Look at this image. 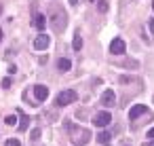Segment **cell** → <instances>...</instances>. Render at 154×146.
<instances>
[{
    "label": "cell",
    "mask_w": 154,
    "mask_h": 146,
    "mask_svg": "<svg viewBox=\"0 0 154 146\" xmlns=\"http://www.w3.org/2000/svg\"><path fill=\"white\" fill-rule=\"evenodd\" d=\"M49 21H51V28H53L55 32H63L66 26H68V15H66L63 9H61V11H59V9H53Z\"/></svg>",
    "instance_id": "obj_1"
},
{
    "label": "cell",
    "mask_w": 154,
    "mask_h": 146,
    "mask_svg": "<svg viewBox=\"0 0 154 146\" xmlns=\"http://www.w3.org/2000/svg\"><path fill=\"white\" fill-rule=\"evenodd\" d=\"M70 140H72L74 146H85V144H89V140H91V131H89V129H82V127H74V129L70 131Z\"/></svg>",
    "instance_id": "obj_2"
},
{
    "label": "cell",
    "mask_w": 154,
    "mask_h": 146,
    "mask_svg": "<svg viewBox=\"0 0 154 146\" xmlns=\"http://www.w3.org/2000/svg\"><path fill=\"white\" fill-rule=\"evenodd\" d=\"M76 100H78V93L74 89H66V91H61L57 95V106H68V104H72Z\"/></svg>",
    "instance_id": "obj_3"
},
{
    "label": "cell",
    "mask_w": 154,
    "mask_h": 146,
    "mask_svg": "<svg viewBox=\"0 0 154 146\" xmlns=\"http://www.w3.org/2000/svg\"><path fill=\"white\" fill-rule=\"evenodd\" d=\"M49 45H51V36H49V34H45V32H42V34H38V36L34 38V49H36V51H45Z\"/></svg>",
    "instance_id": "obj_4"
},
{
    "label": "cell",
    "mask_w": 154,
    "mask_h": 146,
    "mask_svg": "<svg viewBox=\"0 0 154 146\" xmlns=\"http://www.w3.org/2000/svg\"><path fill=\"white\" fill-rule=\"evenodd\" d=\"M110 121H112V112H97L93 116V125L95 127H106Z\"/></svg>",
    "instance_id": "obj_5"
},
{
    "label": "cell",
    "mask_w": 154,
    "mask_h": 146,
    "mask_svg": "<svg viewBox=\"0 0 154 146\" xmlns=\"http://www.w3.org/2000/svg\"><path fill=\"white\" fill-rule=\"evenodd\" d=\"M110 53H112V55H122V53H125V40H122V38H112V43H110Z\"/></svg>",
    "instance_id": "obj_6"
},
{
    "label": "cell",
    "mask_w": 154,
    "mask_h": 146,
    "mask_svg": "<svg viewBox=\"0 0 154 146\" xmlns=\"http://www.w3.org/2000/svg\"><path fill=\"white\" fill-rule=\"evenodd\" d=\"M143 112H148V108L143 104H135L133 108H129V121H137Z\"/></svg>",
    "instance_id": "obj_7"
},
{
    "label": "cell",
    "mask_w": 154,
    "mask_h": 146,
    "mask_svg": "<svg viewBox=\"0 0 154 146\" xmlns=\"http://www.w3.org/2000/svg\"><path fill=\"white\" fill-rule=\"evenodd\" d=\"M101 104H103V106H108V108H110V106H114V104H116V93H114L112 89H106V91H103V95H101Z\"/></svg>",
    "instance_id": "obj_8"
},
{
    "label": "cell",
    "mask_w": 154,
    "mask_h": 146,
    "mask_svg": "<svg viewBox=\"0 0 154 146\" xmlns=\"http://www.w3.org/2000/svg\"><path fill=\"white\" fill-rule=\"evenodd\" d=\"M34 97H36V102H45L49 97V89L45 85H36L34 87Z\"/></svg>",
    "instance_id": "obj_9"
},
{
    "label": "cell",
    "mask_w": 154,
    "mask_h": 146,
    "mask_svg": "<svg viewBox=\"0 0 154 146\" xmlns=\"http://www.w3.org/2000/svg\"><path fill=\"white\" fill-rule=\"evenodd\" d=\"M34 26H36V30L42 34V32H45V28H47V17H45V15H36V19H34Z\"/></svg>",
    "instance_id": "obj_10"
},
{
    "label": "cell",
    "mask_w": 154,
    "mask_h": 146,
    "mask_svg": "<svg viewBox=\"0 0 154 146\" xmlns=\"http://www.w3.org/2000/svg\"><path fill=\"white\" fill-rule=\"evenodd\" d=\"M116 66H122V68L137 70V68H139V62H137V59H122V62H116Z\"/></svg>",
    "instance_id": "obj_11"
},
{
    "label": "cell",
    "mask_w": 154,
    "mask_h": 146,
    "mask_svg": "<svg viewBox=\"0 0 154 146\" xmlns=\"http://www.w3.org/2000/svg\"><path fill=\"white\" fill-rule=\"evenodd\" d=\"M97 140H99L101 144L110 142V140H112V131H110V129H103V131H99V133H97Z\"/></svg>",
    "instance_id": "obj_12"
},
{
    "label": "cell",
    "mask_w": 154,
    "mask_h": 146,
    "mask_svg": "<svg viewBox=\"0 0 154 146\" xmlns=\"http://www.w3.org/2000/svg\"><path fill=\"white\" fill-rule=\"evenodd\" d=\"M57 68H59L61 72H68V70L72 68V62H70V59H66V57H61V59L57 62Z\"/></svg>",
    "instance_id": "obj_13"
},
{
    "label": "cell",
    "mask_w": 154,
    "mask_h": 146,
    "mask_svg": "<svg viewBox=\"0 0 154 146\" xmlns=\"http://www.w3.org/2000/svg\"><path fill=\"white\" fill-rule=\"evenodd\" d=\"M28 123H30V119H28V114H19V131H28Z\"/></svg>",
    "instance_id": "obj_14"
},
{
    "label": "cell",
    "mask_w": 154,
    "mask_h": 146,
    "mask_svg": "<svg viewBox=\"0 0 154 146\" xmlns=\"http://www.w3.org/2000/svg\"><path fill=\"white\" fill-rule=\"evenodd\" d=\"M72 47H74V51H80V49H82V38H80L78 34L74 36V43H72Z\"/></svg>",
    "instance_id": "obj_15"
},
{
    "label": "cell",
    "mask_w": 154,
    "mask_h": 146,
    "mask_svg": "<svg viewBox=\"0 0 154 146\" xmlns=\"http://www.w3.org/2000/svg\"><path fill=\"white\" fill-rule=\"evenodd\" d=\"M5 123H7V125H11V127H13V125H17V116H15V114H9V116L5 119Z\"/></svg>",
    "instance_id": "obj_16"
},
{
    "label": "cell",
    "mask_w": 154,
    "mask_h": 146,
    "mask_svg": "<svg viewBox=\"0 0 154 146\" xmlns=\"http://www.w3.org/2000/svg\"><path fill=\"white\" fill-rule=\"evenodd\" d=\"M97 9H99V13H106V11H108V2H106V0H99Z\"/></svg>",
    "instance_id": "obj_17"
},
{
    "label": "cell",
    "mask_w": 154,
    "mask_h": 146,
    "mask_svg": "<svg viewBox=\"0 0 154 146\" xmlns=\"http://www.w3.org/2000/svg\"><path fill=\"white\" fill-rule=\"evenodd\" d=\"M40 135H42V131H40V129H32V140H38Z\"/></svg>",
    "instance_id": "obj_18"
},
{
    "label": "cell",
    "mask_w": 154,
    "mask_h": 146,
    "mask_svg": "<svg viewBox=\"0 0 154 146\" xmlns=\"http://www.w3.org/2000/svg\"><path fill=\"white\" fill-rule=\"evenodd\" d=\"M7 146H21V142H19L17 138H13V140H9V142H7Z\"/></svg>",
    "instance_id": "obj_19"
},
{
    "label": "cell",
    "mask_w": 154,
    "mask_h": 146,
    "mask_svg": "<svg viewBox=\"0 0 154 146\" xmlns=\"http://www.w3.org/2000/svg\"><path fill=\"white\" fill-rule=\"evenodd\" d=\"M11 85H13V78H5V81H2V87H5V89H9Z\"/></svg>",
    "instance_id": "obj_20"
},
{
    "label": "cell",
    "mask_w": 154,
    "mask_h": 146,
    "mask_svg": "<svg viewBox=\"0 0 154 146\" xmlns=\"http://www.w3.org/2000/svg\"><path fill=\"white\" fill-rule=\"evenodd\" d=\"M148 26H150V32H152V34H154V17H152V19H150V21H148Z\"/></svg>",
    "instance_id": "obj_21"
},
{
    "label": "cell",
    "mask_w": 154,
    "mask_h": 146,
    "mask_svg": "<svg viewBox=\"0 0 154 146\" xmlns=\"http://www.w3.org/2000/svg\"><path fill=\"white\" fill-rule=\"evenodd\" d=\"M148 138H150V140H154V127H152V129H148Z\"/></svg>",
    "instance_id": "obj_22"
},
{
    "label": "cell",
    "mask_w": 154,
    "mask_h": 146,
    "mask_svg": "<svg viewBox=\"0 0 154 146\" xmlns=\"http://www.w3.org/2000/svg\"><path fill=\"white\" fill-rule=\"evenodd\" d=\"M143 146H154V140H150V142H146Z\"/></svg>",
    "instance_id": "obj_23"
},
{
    "label": "cell",
    "mask_w": 154,
    "mask_h": 146,
    "mask_svg": "<svg viewBox=\"0 0 154 146\" xmlns=\"http://www.w3.org/2000/svg\"><path fill=\"white\" fill-rule=\"evenodd\" d=\"M68 2H70V5L74 7V5H78V0H68Z\"/></svg>",
    "instance_id": "obj_24"
},
{
    "label": "cell",
    "mask_w": 154,
    "mask_h": 146,
    "mask_svg": "<svg viewBox=\"0 0 154 146\" xmlns=\"http://www.w3.org/2000/svg\"><path fill=\"white\" fill-rule=\"evenodd\" d=\"M2 36H5V34H2V30H0V43H2Z\"/></svg>",
    "instance_id": "obj_25"
},
{
    "label": "cell",
    "mask_w": 154,
    "mask_h": 146,
    "mask_svg": "<svg viewBox=\"0 0 154 146\" xmlns=\"http://www.w3.org/2000/svg\"><path fill=\"white\" fill-rule=\"evenodd\" d=\"M152 9H154V0H152Z\"/></svg>",
    "instance_id": "obj_26"
},
{
    "label": "cell",
    "mask_w": 154,
    "mask_h": 146,
    "mask_svg": "<svg viewBox=\"0 0 154 146\" xmlns=\"http://www.w3.org/2000/svg\"><path fill=\"white\" fill-rule=\"evenodd\" d=\"M0 15H2V13H0Z\"/></svg>",
    "instance_id": "obj_27"
}]
</instances>
